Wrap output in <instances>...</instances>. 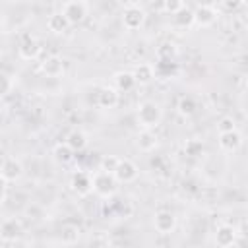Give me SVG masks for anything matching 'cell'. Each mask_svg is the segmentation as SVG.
Wrapping results in <instances>:
<instances>
[{
	"label": "cell",
	"mask_w": 248,
	"mask_h": 248,
	"mask_svg": "<svg viewBox=\"0 0 248 248\" xmlns=\"http://www.w3.org/2000/svg\"><path fill=\"white\" fill-rule=\"evenodd\" d=\"M163 110L155 101H143L138 107V122L143 130H153L161 124Z\"/></svg>",
	"instance_id": "6da1fadb"
},
{
	"label": "cell",
	"mask_w": 248,
	"mask_h": 248,
	"mask_svg": "<svg viewBox=\"0 0 248 248\" xmlns=\"http://www.w3.org/2000/svg\"><path fill=\"white\" fill-rule=\"evenodd\" d=\"M118 180L114 178V174L110 172H105V170H97L93 174V192L101 198H107L110 200L116 192H118Z\"/></svg>",
	"instance_id": "7a4b0ae2"
},
{
	"label": "cell",
	"mask_w": 248,
	"mask_h": 248,
	"mask_svg": "<svg viewBox=\"0 0 248 248\" xmlns=\"http://www.w3.org/2000/svg\"><path fill=\"white\" fill-rule=\"evenodd\" d=\"M145 17H147V14H145V10L141 6L128 4L124 8V12H122V25L128 31H136V29H140L145 23Z\"/></svg>",
	"instance_id": "3957f363"
},
{
	"label": "cell",
	"mask_w": 248,
	"mask_h": 248,
	"mask_svg": "<svg viewBox=\"0 0 248 248\" xmlns=\"http://www.w3.org/2000/svg\"><path fill=\"white\" fill-rule=\"evenodd\" d=\"M23 174V165L16 159V157H6L2 161V169H0V176H2V182H16L19 180Z\"/></svg>",
	"instance_id": "277c9868"
},
{
	"label": "cell",
	"mask_w": 248,
	"mask_h": 248,
	"mask_svg": "<svg viewBox=\"0 0 248 248\" xmlns=\"http://www.w3.org/2000/svg\"><path fill=\"white\" fill-rule=\"evenodd\" d=\"M140 170H138V165L130 159H120L116 170H114V178L120 182V184H128V182H134L138 178Z\"/></svg>",
	"instance_id": "5b68a950"
},
{
	"label": "cell",
	"mask_w": 248,
	"mask_h": 248,
	"mask_svg": "<svg viewBox=\"0 0 248 248\" xmlns=\"http://www.w3.org/2000/svg\"><path fill=\"white\" fill-rule=\"evenodd\" d=\"M153 227H155V231L161 232V234L172 232L174 227H176V217H174V213H172V211H167V209L157 211V213L153 215Z\"/></svg>",
	"instance_id": "8992f818"
},
{
	"label": "cell",
	"mask_w": 248,
	"mask_h": 248,
	"mask_svg": "<svg viewBox=\"0 0 248 248\" xmlns=\"http://www.w3.org/2000/svg\"><path fill=\"white\" fill-rule=\"evenodd\" d=\"M23 232V227H21V221L16 219V217H8L2 221V227H0V238L4 242H16Z\"/></svg>",
	"instance_id": "52a82bcc"
},
{
	"label": "cell",
	"mask_w": 248,
	"mask_h": 248,
	"mask_svg": "<svg viewBox=\"0 0 248 248\" xmlns=\"http://www.w3.org/2000/svg\"><path fill=\"white\" fill-rule=\"evenodd\" d=\"M62 14L68 17L70 25H76V23H81L87 16V4L85 2H66L62 6Z\"/></svg>",
	"instance_id": "ba28073f"
},
{
	"label": "cell",
	"mask_w": 248,
	"mask_h": 248,
	"mask_svg": "<svg viewBox=\"0 0 248 248\" xmlns=\"http://www.w3.org/2000/svg\"><path fill=\"white\" fill-rule=\"evenodd\" d=\"M217 17H219L217 10H215L213 6H209V4H200V6L194 10V23L200 25V27H209V25H213V23L217 21Z\"/></svg>",
	"instance_id": "9c48e42d"
},
{
	"label": "cell",
	"mask_w": 248,
	"mask_h": 248,
	"mask_svg": "<svg viewBox=\"0 0 248 248\" xmlns=\"http://www.w3.org/2000/svg\"><path fill=\"white\" fill-rule=\"evenodd\" d=\"M70 186H72V190H74L78 196H87V194L93 192V176H89V174L83 172V170H78V172L72 176Z\"/></svg>",
	"instance_id": "30bf717a"
},
{
	"label": "cell",
	"mask_w": 248,
	"mask_h": 248,
	"mask_svg": "<svg viewBox=\"0 0 248 248\" xmlns=\"http://www.w3.org/2000/svg\"><path fill=\"white\" fill-rule=\"evenodd\" d=\"M41 50H43L41 43H39L37 39H33V37L23 39V41L19 43V46H17V54H19L23 60H35V58H39Z\"/></svg>",
	"instance_id": "8fae6325"
},
{
	"label": "cell",
	"mask_w": 248,
	"mask_h": 248,
	"mask_svg": "<svg viewBox=\"0 0 248 248\" xmlns=\"http://www.w3.org/2000/svg\"><path fill=\"white\" fill-rule=\"evenodd\" d=\"M236 242V229L232 225H219L215 231V244L219 248H231Z\"/></svg>",
	"instance_id": "7c38bea8"
},
{
	"label": "cell",
	"mask_w": 248,
	"mask_h": 248,
	"mask_svg": "<svg viewBox=\"0 0 248 248\" xmlns=\"http://www.w3.org/2000/svg\"><path fill=\"white\" fill-rule=\"evenodd\" d=\"M97 105L101 108H114L118 105V89L116 87H101V91L97 93Z\"/></svg>",
	"instance_id": "4fadbf2b"
},
{
	"label": "cell",
	"mask_w": 248,
	"mask_h": 248,
	"mask_svg": "<svg viewBox=\"0 0 248 248\" xmlns=\"http://www.w3.org/2000/svg\"><path fill=\"white\" fill-rule=\"evenodd\" d=\"M242 145V136L234 130V132H227V134H219V147L227 153H234L238 151Z\"/></svg>",
	"instance_id": "5bb4252c"
},
{
	"label": "cell",
	"mask_w": 248,
	"mask_h": 248,
	"mask_svg": "<svg viewBox=\"0 0 248 248\" xmlns=\"http://www.w3.org/2000/svg\"><path fill=\"white\" fill-rule=\"evenodd\" d=\"M41 70L45 76L48 78H58L64 74V60L60 56H48L45 58V62L41 64Z\"/></svg>",
	"instance_id": "9a60e30c"
},
{
	"label": "cell",
	"mask_w": 248,
	"mask_h": 248,
	"mask_svg": "<svg viewBox=\"0 0 248 248\" xmlns=\"http://www.w3.org/2000/svg\"><path fill=\"white\" fill-rule=\"evenodd\" d=\"M157 143H159V140H157V136L153 134V130H141V132L138 134V138H136V147H138L140 151H143V153L153 151V149L157 147Z\"/></svg>",
	"instance_id": "2e32d148"
},
{
	"label": "cell",
	"mask_w": 248,
	"mask_h": 248,
	"mask_svg": "<svg viewBox=\"0 0 248 248\" xmlns=\"http://www.w3.org/2000/svg\"><path fill=\"white\" fill-rule=\"evenodd\" d=\"M46 27H48L52 33H64V31L70 27V21H68V17L62 14V10H60V12H54V14L48 16Z\"/></svg>",
	"instance_id": "e0dca14e"
},
{
	"label": "cell",
	"mask_w": 248,
	"mask_h": 248,
	"mask_svg": "<svg viewBox=\"0 0 248 248\" xmlns=\"http://www.w3.org/2000/svg\"><path fill=\"white\" fill-rule=\"evenodd\" d=\"M134 79H136V83H140V85H147L149 81H153V78H155V68L151 66V64H138L136 68H134Z\"/></svg>",
	"instance_id": "ac0fdd59"
},
{
	"label": "cell",
	"mask_w": 248,
	"mask_h": 248,
	"mask_svg": "<svg viewBox=\"0 0 248 248\" xmlns=\"http://www.w3.org/2000/svg\"><path fill=\"white\" fill-rule=\"evenodd\" d=\"M74 149L64 141V143H56L54 145V149H52V157H54V161L56 163H60V165H66V163H70L72 159H74Z\"/></svg>",
	"instance_id": "d6986e66"
},
{
	"label": "cell",
	"mask_w": 248,
	"mask_h": 248,
	"mask_svg": "<svg viewBox=\"0 0 248 248\" xmlns=\"http://www.w3.org/2000/svg\"><path fill=\"white\" fill-rule=\"evenodd\" d=\"M66 143H68L74 151H81V149H85V145H87V136H85L81 130H72V132L66 136Z\"/></svg>",
	"instance_id": "ffe728a7"
},
{
	"label": "cell",
	"mask_w": 248,
	"mask_h": 248,
	"mask_svg": "<svg viewBox=\"0 0 248 248\" xmlns=\"http://www.w3.org/2000/svg\"><path fill=\"white\" fill-rule=\"evenodd\" d=\"M172 21H174V25L180 27V29L190 27V25L194 23V10H190L188 6H184L176 16H172Z\"/></svg>",
	"instance_id": "44dd1931"
},
{
	"label": "cell",
	"mask_w": 248,
	"mask_h": 248,
	"mask_svg": "<svg viewBox=\"0 0 248 248\" xmlns=\"http://www.w3.org/2000/svg\"><path fill=\"white\" fill-rule=\"evenodd\" d=\"M114 83H116V89L120 91H130L134 85H136V79H134V74L132 72H118L114 76Z\"/></svg>",
	"instance_id": "7402d4cb"
},
{
	"label": "cell",
	"mask_w": 248,
	"mask_h": 248,
	"mask_svg": "<svg viewBox=\"0 0 248 248\" xmlns=\"http://www.w3.org/2000/svg\"><path fill=\"white\" fill-rule=\"evenodd\" d=\"M58 236H60V240L64 244H76L78 238H79V229L76 225H64L60 229V234Z\"/></svg>",
	"instance_id": "603a6c76"
},
{
	"label": "cell",
	"mask_w": 248,
	"mask_h": 248,
	"mask_svg": "<svg viewBox=\"0 0 248 248\" xmlns=\"http://www.w3.org/2000/svg\"><path fill=\"white\" fill-rule=\"evenodd\" d=\"M178 112L182 114V116H192L194 112H196V108H198V105H196V101L192 99V97H180V101H178Z\"/></svg>",
	"instance_id": "cb8c5ba5"
},
{
	"label": "cell",
	"mask_w": 248,
	"mask_h": 248,
	"mask_svg": "<svg viewBox=\"0 0 248 248\" xmlns=\"http://www.w3.org/2000/svg\"><path fill=\"white\" fill-rule=\"evenodd\" d=\"M184 151L190 157H202L203 151H205V147H203V141L202 140H188L184 143Z\"/></svg>",
	"instance_id": "d4e9b609"
},
{
	"label": "cell",
	"mask_w": 248,
	"mask_h": 248,
	"mask_svg": "<svg viewBox=\"0 0 248 248\" xmlns=\"http://www.w3.org/2000/svg\"><path fill=\"white\" fill-rule=\"evenodd\" d=\"M118 163H120V157H116V155H105L101 159V163H99V170H105V172L114 174Z\"/></svg>",
	"instance_id": "484cf974"
},
{
	"label": "cell",
	"mask_w": 248,
	"mask_h": 248,
	"mask_svg": "<svg viewBox=\"0 0 248 248\" xmlns=\"http://www.w3.org/2000/svg\"><path fill=\"white\" fill-rule=\"evenodd\" d=\"M114 205H116V213H114L116 217H124V219H126V217H130L132 211H134V207H132V203H130L128 200H118Z\"/></svg>",
	"instance_id": "4316f807"
},
{
	"label": "cell",
	"mask_w": 248,
	"mask_h": 248,
	"mask_svg": "<svg viewBox=\"0 0 248 248\" xmlns=\"http://www.w3.org/2000/svg\"><path fill=\"white\" fill-rule=\"evenodd\" d=\"M236 122H234V118L232 116H223L219 122H217V130H219V134H227V132H234L236 130V126H234Z\"/></svg>",
	"instance_id": "83f0119b"
},
{
	"label": "cell",
	"mask_w": 248,
	"mask_h": 248,
	"mask_svg": "<svg viewBox=\"0 0 248 248\" xmlns=\"http://www.w3.org/2000/svg\"><path fill=\"white\" fill-rule=\"evenodd\" d=\"M184 6H186V4H184V2H180V0H167V2H163V4H161V8H163L167 14H170V16H176Z\"/></svg>",
	"instance_id": "f1b7e54d"
},
{
	"label": "cell",
	"mask_w": 248,
	"mask_h": 248,
	"mask_svg": "<svg viewBox=\"0 0 248 248\" xmlns=\"http://www.w3.org/2000/svg\"><path fill=\"white\" fill-rule=\"evenodd\" d=\"M174 54H176V46L172 43H165L157 48V56L161 60H170V56H174Z\"/></svg>",
	"instance_id": "f546056e"
},
{
	"label": "cell",
	"mask_w": 248,
	"mask_h": 248,
	"mask_svg": "<svg viewBox=\"0 0 248 248\" xmlns=\"http://www.w3.org/2000/svg\"><path fill=\"white\" fill-rule=\"evenodd\" d=\"M14 78L12 76H8V74H2V95L6 97V95H10L12 93V87H14Z\"/></svg>",
	"instance_id": "4dcf8cb0"
},
{
	"label": "cell",
	"mask_w": 248,
	"mask_h": 248,
	"mask_svg": "<svg viewBox=\"0 0 248 248\" xmlns=\"http://www.w3.org/2000/svg\"><path fill=\"white\" fill-rule=\"evenodd\" d=\"M242 6V2H223V8H227V10H236V8H240Z\"/></svg>",
	"instance_id": "1f68e13d"
},
{
	"label": "cell",
	"mask_w": 248,
	"mask_h": 248,
	"mask_svg": "<svg viewBox=\"0 0 248 248\" xmlns=\"http://www.w3.org/2000/svg\"><path fill=\"white\" fill-rule=\"evenodd\" d=\"M246 33H248V19H246Z\"/></svg>",
	"instance_id": "d6a6232c"
},
{
	"label": "cell",
	"mask_w": 248,
	"mask_h": 248,
	"mask_svg": "<svg viewBox=\"0 0 248 248\" xmlns=\"http://www.w3.org/2000/svg\"><path fill=\"white\" fill-rule=\"evenodd\" d=\"M246 219H248V211H246Z\"/></svg>",
	"instance_id": "836d02e7"
}]
</instances>
